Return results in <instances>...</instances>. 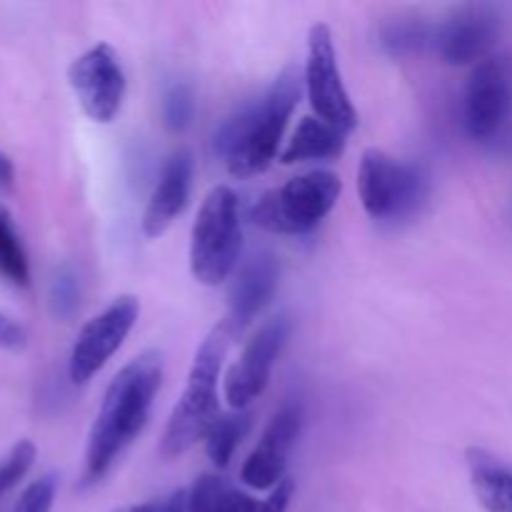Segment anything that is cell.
<instances>
[{"label": "cell", "instance_id": "obj_29", "mask_svg": "<svg viewBox=\"0 0 512 512\" xmlns=\"http://www.w3.org/2000/svg\"><path fill=\"white\" fill-rule=\"evenodd\" d=\"M13 180H15V168H13V163H10L8 155L0 153V190L13 188Z\"/></svg>", "mask_w": 512, "mask_h": 512}, {"label": "cell", "instance_id": "obj_6", "mask_svg": "<svg viewBox=\"0 0 512 512\" xmlns=\"http://www.w3.org/2000/svg\"><path fill=\"white\" fill-rule=\"evenodd\" d=\"M358 193L375 220H403L420 208L428 180L415 165L400 163L385 150L368 148L360 158Z\"/></svg>", "mask_w": 512, "mask_h": 512}, {"label": "cell", "instance_id": "obj_22", "mask_svg": "<svg viewBox=\"0 0 512 512\" xmlns=\"http://www.w3.org/2000/svg\"><path fill=\"white\" fill-rule=\"evenodd\" d=\"M80 298H83V288H80V275L75 273L70 265L55 270L53 280H50L48 305L50 313L58 320H70L80 308Z\"/></svg>", "mask_w": 512, "mask_h": 512}, {"label": "cell", "instance_id": "obj_13", "mask_svg": "<svg viewBox=\"0 0 512 512\" xmlns=\"http://www.w3.org/2000/svg\"><path fill=\"white\" fill-rule=\"evenodd\" d=\"M500 38V15L490 5H465L455 10L435 33L440 58L448 65H473L490 58Z\"/></svg>", "mask_w": 512, "mask_h": 512}, {"label": "cell", "instance_id": "obj_12", "mask_svg": "<svg viewBox=\"0 0 512 512\" xmlns=\"http://www.w3.org/2000/svg\"><path fill=\"white\" fill-rule=\"evenodd\" d=\"M303 428V408L285 403L265 428L263 438L243 463L240 480L253 490H273L285 480L288 455Z\"/></svg>", "mask_w": 512, "mask_h": 512}, {"label": "cell", "instance_id": "obj_18", "mask_svg": "<svg viewBox=\"0 0 512 512\" xmlns=\"http://www.w3.org/2000/svg\"><path fill=\"white\" fill-rule=\"evenodd\" d=\"M255 500L218 475H200L188 493V512H255Z\"/></svg>", "mask_w": 512, "mask_h": 512}, {"label": "cell", "instance_id": "obj_26", "mask_svg": "<svg viewBox=\"0 0 512 512\" xmlns=\"http://www.w3.org/2000/svg\"><path fill=\"white\" fill-rule=\"evenodd\" d=\"M293 493H295L293 478H285L278 488H273V493H270L263 503L255 505V512H288Z\"/></svg>", "mask_w": 512, "mask_h": 512}, {"label": "cell", "instance_id": "obj_9", "mask_svg": "<svg viewBox=\"0 0 512 512\" xmlns=\"http://www.w3.org/2000/svg\"><path fill=\"white\" fill-rule=\"evenodd\" d=\"M512 55H490L470 73L463 98V123L470 138L488 140L510 118Z\"/></svg>", "mask_w": 512, "mask_h": 512}, {"label": "cell", "instance_id": "obj_15", "mask_svg": "<svg viewBox=\"0 0 512 512\" xmlns=\"http://www.w3.org/2000/svg\"><path fill=\"white\" fill-rule=\"evenodd\" d=\"M278 275V263L270 253L255 255L243 265L230 288L228 320H225L230 333H240L270 303L275 288H278Z\"/></svg>", "mask_w": 512, "mask_h": 512}, {"label": "cell", "instance_id": "obj_28", "mask_svg": "<svg viewBox=\"0 0 512 512\" xmlns=\"http://www.w3.org/2000/svg\"><path fill=\"white\" fill-rule=\"evenodd\" d=\"M150 512H188V493L178 490L165 500H153V510Z\"/></svg>", "mask_w": 512, "mask_h": 512}, {"label": "cell", "instance_id": "obj_4", "mask_svg": "<svg viewBox=\"0 0 512 512\" xmlns=\"http://www.w3.org/2000/svg\"><path fill=\"white\" fill-rule=\"evenodd\" d=\"M243 245L238 195L218 185L205 195L190 233V273L203 285H220L238 265Z\"/></svg>", "mask_w": 512, "mask_h": 512}, {"label": "cell", "instance_id": "obj_11", "mask_svg": "<svg viewBox=\"0 0 512 512\" xmlns=\"http://www.w3.org/2000/svg\"><path fill=\"white\" fill-rule=\"evenodd\" d=\"M288 333V318H285V315H278V318L260 325L258 333L248 340V345L243 348L240 358L230 365V370L225 373L223 380L225 400H228L230 408L245 410L253 400H258L260 395L265 393L275 360H278V355L283 353L285 348Z\"/></svg>", "mask_w": 512, "mask_h": 512}, {"label": "cell", "instance_id": "obj_30", "mask_svg": "<svg viewBox=\"0 0 512 512\" xmlns=\"http://www.w3.org/2000/svg\"><path fill=\"white\" fill-rule=\"evenodd\" d=\"M153 510V503H143V505H133V508H120L115 512H150Z\"/></svg>", "mask_w": 512, "mask_h": 512}, {"label": "cell", "instance_id": "obj_1", "mask_svg": "<svg viewBox=\"0 0 512 512\" xmlns=\"http://www.w3.org/2000/svg\"><path fill=\"white\" fill-rule=\"evenodd\" d=\"M160 380H163V360L155 350L138 355L115 375L105 390L88 435L83 488L103 480L125 448L143 433L160 390Z\"/></svg>", "mask_w": 512, "mask_h": 512}, {"label": "cell", "instance_id": "obj_17", "mask_svg": "<svg viewBox=\"0 0 512 512\" xmlns=\"http://www.w3.org/2000/svg\"><path fill=\"white\" fill-rule=\"evenodd\" d=\"M468 458L478 503L488 512H512V470L483 450H470Z\"/></svg>", "mask_w": 512, "mask_h": 512}, {"label": "cell", "instance_id": "obj_5", "mask_svg": "<svg viewBox=\"0 0 512 512\" xmlns=\"http://www.w3.org/2000/svg\"><path fill=\"white\" fill-rule=\"evenodd\" d=\"M343 193V183L330 170H313L260 195L250 220L275 235H305L318 228Z\"/></svg>", "mask_w": 512, "mask_h": 512}, {"label": "cell", "instance_id": "obj_2", "mask_svg": "<svg viewBox=\"0 0 512 512\" xmlns=\"http://www.w3.org/2000/svg\"><path fill=\"white\" fill-rule=\"evenodd\" d=\"M300 98V80L295 70H285L273 85L245 105L215 135V153L235 178H253L270 168L278 158L288 120Z\"/></svg>", "mask_w": 512, "mask_h": 512}, {"label": "cell", "instance_id": "obj_8", "mask_svg": "<svg viewBox=\"0 0 512 512\" xmlns=\"http://www.w3.org/2000/svg\"><path fill=\"white\" fill-rule=\"evenodd\" d=\"M140 303L133 295H120L100 315L83 325L68 360V375L75 385H85L105 368L120 350L133 325L138 323Z\"/></svg>", "mask_w": 512, "mask_h": 512}, {"label": "cell", "instance_id": "obj_19", "mask_svg": "<svg viewBox=\"0 0 512 512\" xmlns=\"http://www.w3.org/2000/svg\"><path fill=\"white\" fill-rule=\"evenodd\" d=\"M435 33L438 30L420 18H403L385 23L380 28V48L390 55V58H408V55L420 53L435 43Z\"/></svg>", "mask_w": 512, "mask_h": 512}, {"label": "cell", "instance_id": "obj_25", "mask_svg": "<svg viewBox=\"0 0 512 512\" xmlns=\"http://www.w3.org/2000/svg\"><path fill=\"white\" fill-rule=\"evenodd\" d=\"M55 490H58V483L53 475H43L23 490L13 512H50L55 503Z\"/></svg>", "mask_w": 512, "mask_h": 512}, {"label": "cell", "instance_id": "obj_21", "mask_svg": "<svg viewBox=\"0 0 512 512\" xmlns=\"http://www.w3.org/2000/svg\"><path fill=\"white\" fill-rule=\"evenodd\" d=\"M250 428V413H238L233 415H220L215 420V425L210 428L208 438H205V450H208V458L213 460L218 468H228L230 460H233L235 450H238L240 440L245 438Z\"/></svg>", "mask_w": 512, "mask_h": 512}, {"label": "cell", "instance_id": "obj_23", "mask_svg": "<svg viewBox=\"0 0 512 512\" xmlns=\"http://www.w3.org/2000/svg\"><path fill=\"white\" fill-rule=\"evenodd\" d=\"M195 113L193 90L185 83L170 85L163 98V125L170 133H183L190 128Z\"/></svg>", "mask_w": 512, "mask_h": 512}, {"label": "cell", "instance_id": "obj_7", "mask_svg": "<svg viewBox=\"0 0 512 512\" xmlns=\"http://www.w3.org/2000/svg\"><path fill=\"white\" fill-rule=\"evenodd\" d=\"M305 90H308V100L320 120L343 133L358 128V113H355V105L343 83L333 33L323 23L313 25L308 35Z\"/></svg>", "mask_w": 512, "mask_h": 512}, {"label": "cell", "instance_id": "obj_20", "mask_svg": "<svg viewBox=\"0 0 512 512\" xmlns=\"http://www.w3.org/2000/svg\"><path fill=\"white\" fill-rule=\"evenodd\" d=\"M0 278L8 280L15 288H28L30 285L28 253L20 243L13 218L3 205H0Z\"/></svg>", "mask_w": 512, "mask_h": 512}, {"label": "cell", "instance_id": "obj_16", "mask_svg": "<svg viewBox=\"0 0 512 512\" xmlns=\"http://www.w3.org/2000/svg\"><path fill=\"white\" fill-rule=\"evenodd\" d=\"M345 135L343 130L333 128L325 120L308 118L300 120L295 128L293 138L288 140L283 150H280V163L293 165V163H308V160H335L345 153Z\"/></svg>", "mask_w": 512, "mask_h": 512}, {"label": "cell", "instance_id": "obj_10", "mask_svg": "<svg viewBox=\"0 0 512 512\" xmlns=\"http://www.w3.org/2000/svg\"><path fill=\"white\" fill-rule=\"evenodd\" d=\"M70 88L80 108L95 123H110L123 108L125 73L120 58L108 43H98L70 63Z\"/></svg>", "mask_w": 512, "mask_h": 512}, {"label": "cell", "instance_id": "obj_27", "mask_svg": "<svg viewBox=\"0 0 512 512\" xmlns=\"http://www.w3.org/2000/svg\"><path fill=\"white\" fill-rule=\"evenodd\" d=\"M28 343L23 325L15 323L13 318L0 313V350H20Z\"/></svg>", "mask_w": 512, "mask_h": 512}, {"label": "cell", "instance_id": "obj_24", "mask_svg": "<svg viewBox=\"0 0 512 512\" xmlns=\"http://www.w3.org/2000/svg\"><path fill=\"white\" fill-rule=\"evenodd\" d=\"M35 455H38L35 445L30 443V440H20V443L10 450L8 458H3V463H0V498H3L8 490H13L15 485L30 473V468H33L35 463Z\"/></svg>", "mask_w": 512, "mask_h": 512}, {"label": "cell", "instance_id": "obj_3", "mask_svg": "<svg viewBox=\"0 0 512 512\" xmlns=\"http://www.w3.org/2000/svg\"><path fill=\"white\" fill-rule=\"evenodd\" d=\"M230 335L233 333L223 323L200 343L193 365H190L183 395L170 413L163 438H160V455L163 458H180V455L188 453L200 440L208 438L210 428L220 418L218 380L223 360L228 355Z\"/></svg>", "mask_w": 512, "mask_h": 512}, {"label": "cell", "instance_id": "obj_14", "mask_svg": "<svg viewBox=\"0 0 512 512\" xmlns=\"http://www.w3.org/2000/svg\"><path fill=\"white\" fill-rule=\"evenodd\" d=\"M193 188V155L188 150H175L165 160L160 178L150 193L143 213V233L148 238H160L185 210Z\"/></svg>", "mask_w": 512, "mask_h": 512}]
</instances>
